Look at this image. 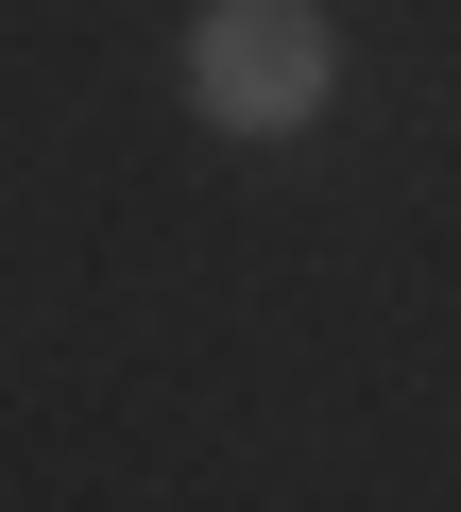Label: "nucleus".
<instances>
[{
    "label": "nucleus",
    "instance_id": "1",
    "mask_svg": "<svg viewBox=\"0 0 461 512\" xmlns=\"http://www.w3.org/2000/svg\"><path fill=\"white\" fill-rule=\"evenodd\" d=\"M188 120L205 137H308L342 103V18L325 0H188Z\"/></svg>",
    "mask_w": 461,
    "mask_h": 512
}]
</instances>
